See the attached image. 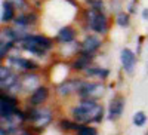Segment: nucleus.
Returning <instances> with one entry per match:
<instances>
[{"label":"nucleus","mask_w":148,"mask_h":135,"mask_svg":"<svg viewBox=\"0 0 148 135\" xmlns=\"http://www.w3.org/2000/svg\"><path fill=\"white\" fill-rule=\"evenodd\" d=\"M15 42H3V40H0V59H2V63L10 55V52L14 51V48H15Z\"/></svg>","instance_id":"6ab92c4d"},{"label":"nucleus","mask_w":148,"mask_h":135,"mask_svg":"<svg viewBox=\"0 0 148 135\" xmlns=\"http://www.w3.org/2000/svg\"><path fill=\"white\" fill-rule=\"evenodd\" d=\"M84 76L92 77V79H99V80H107L110 76V70L104 68V67H98V65H90L84 71Z\"/></svg>","instance_id":"f3484780"},{"label":"nucleus","mask_w":148,"mask_h":135,"mask_svg":"<svg viewBox=\"0 0 148 135\" xmlns=\"http://www.w3.org/2000/svg\"><path fill=\"white\" fill-rule=\"evenodd\" d=\"M86 5H88L89 8H93L96 10H99V12H105V3H104V0H84Z\"/></svg>","instance_id":"b1692460"},{"label":"nucleus","mask_w":148,"mask_h":135,"mask_svg":"<svg viewBox=\"0 0 148 135\" xmlns=\"http://www.w3.org/2000/svg\"><path fill=\"white\" fill-rule=\"evenodd\" d=\"M21 85H22V92H33L39 86H42L40 74L37 71H25L21 74Z\"/></svg>","instance_id":"9d476101"},{"label":"nucleus","mask_w":148,"mask_h":135,"mask_svg":"<svg viewBox=\"0 0 148 135\" xmlns=\"http://www.w3.org/2000/svg\"><path fill=\"white\" fill-rule=\"evenodd\" d=\"M16 110H18V98L12 94L2 92V96H0V117H2V120L10 117Z\"/></svg>","instance_id":"0eeeda50"},{"label":"nucleus","mask_w":148,"mask_h":135,"mask_svg":"<svg viewBox=\"0 0 148 135\" xmlns=\"http://www.w3.org/2000/svg\"><path fill=\"white\" fill-rule=\"evenodd\" d=\"M133 125L135 126H138V128H142L145 123H147V120H148V117H147V114L144 113V112H136L133 114Z\"/></svg>","instance_id":"4be33fe9"},{"label":"nucleus","mask_w":148,"mask_h":135,"mask_svg":"<svg viewBox=\"0 0 148 135\" xmlns=\"http://www.w3.org/2000/svg\"><path fill=\"white\" fill-rule=\"evenodd\" d=\"M76 37H77V30L73 25H70V24H65V25H62L61 28H58L53 39L58 45H65V43L74 42Z\"/></svg>","instance_id":"ddd939ff"},{"label":"nucleus","mask_w":148,"mask_h":135,"mask_svg":"<svg viewBox=\"0 0 148 135\" xmlns=\"http://www.w3.org/2000/svg\"><path fill=\"white\" fill-rule=\"evenodd\" d=\"M5 64H8L12 70H15L16 73L21 71V73H25V71H39L40 70V64L36 63L34 59H30V58H24L21 55H9L5 61Z\"/></svg>","instance_id":"20e7f679"},{"label":"nucleus","mask_w":148,"mask_h":135,"mask_svg":"<svg viewBox=\"0 0 148 135\" xmlns=\"http://www.w3.org/2000/svg\"><path fill=\"white\" fill-rule=\"evenodd\" d=\"M125 104H126V100L125 96L117 94L113 96V100L110 101V105H108V113H107V119L108 120H119L123 114V110H125Z\"/></svg>","instance_id":"6e6552de"},{"label":"nucleus","mask_w":148,"mask_h":135,"mask_svg":"<svg viewBox=\"0 0 148 135\" xmlns=\"http://www.w3.org/2000/svg\"><path fill=\"white\" fill-rule=\"evenodd\" d=\"M83 79H65L56 86V94L59 96H70L73 94H77L80 86L83 85Z\"/></svg>","instance_id":"1a4fd4ad"},{"label":"nucleus","mask_w":148,"mask_h":135,"mask_svg":"<svg viewBox=\"0 0 148 135\" xmlns=\"http://www.w3.org/2000/svg\"><path fill=\"white\" fill-rule=\"evenodd\" d=\"M15 135H31V134H28V132H19V134H18V132H16Z\"/></svg>","instance_id":"cd10ccee"},{"label":"nucleus","mask_w":148,"mask_h":135,"mask_svg":"<svg viewBox=\"0 0 148 135\" xmlns=\"http://www.w3.org/2000/svg\"><path fill=\"white\" fill-rule=\"evenodd\" d=\"M142 18L144 21H148V9H142Z\"/></svg>","instance_id":"a878e982"},{"label":"nucleus","mask_w":148,"mask_h":135,"mask_svg":"<svg viewBox=\"0 0 148 135\" xmlns=\"http://www.w3.org/2000/svg\"><path fill=\"white\" fill-rule=\"evenodd\" d=\"M39 22H40L39 14H37L34 9H31L28 12H19V14L15 17L14 22H12V25L18 27V28H24V30L33 31L34 27L39 25Z\"/></svg>","instance_id":"39448f33"},{"label":"nucleus","mask_w":148,"mask_h":135,"mask_svg":"<svg viewBox=\"0 0 148 135\" xmlns=\"http://www.w3.org/2000/svg\"><path fill=\"white\" fill-rule=\"evenodd\" d=\"M120 63L121 67L127 74H132L135 67H136V54L129 48H123L120 51Z\"/></svg>","instance_id":"4468645a"},{"label":"nucleus","mask_w":148,"mask_h":135,"mask_svg":"<svg viewBox=\"0 0 148 135\" xmlns=\"http://www.w3.org/2000/svg\"><path fill=\"white\" fill-rule=\"evenodd\" d=\"M80 126H82V123H79V122H76V120H68V119H62V120H59V128L61 129H64L65 132H68V131H74V132H77L79 129H80Z\"/></svg>","instance_id":"aec40b11"},{"label":"nucleus","mask_w":148,"mask_h":135,"mask_svg":"<svg viewBox=\"0 0 148 135\" xmlns=\"http://www.w3.org/2000/svg\"><path fill=\"white\" fill-rule=\"evenodd\" d=\"M102 39L99 34H86L84 39L80 42L82 45V52H88V54H95L102 48Z\"/></svg>","instance_id":"9b49d317"},{"label":"nucleus","mask_w":148,"mask_h":135,"mask_svg":"<svg viewBox=\"0 0 148 135\" xmlns=\"http://www.w3.org/2000/svg\"><path fill=\"white\" fill-rule=\"evenodd\" d=\"M77 135H98V129L92 125H82L77 131Z\"/></svg>","instance_id":"5701e85b"},{"label":"nucleus","mask_w":148,"mask_h":135,"mask_svg":"<svg viewBox=\"0 0 148 135\" xmlns=\"http://www.w3.org/2000/svg\"><path fill=\"white\" fill-rule=\"evenodd\" d=\"M49 98V88L42 85L36 91L31 92V95L28 96V105L31 107H40L46 103V100Z\"/></svg>","instance_id":"2eb2a0df"},{"label":"nucleus","mask_w":148,"mask_h":135,"mask_svg":"<svg viewBox=\"0 0 148 135\" xmlns=\"http://www.w3.org/2000/svg\"><path fill=\"white\" fill-rule=\"evenodd\" d=\"M71 117L82 125L101 123L104 119V107L98 100L80 98V101L71 108Z\"/></svg>","instance_id":"f257e3e1"},{"label":"nucleus","mask_w":148,"mask_h":135,"mask_svg":"<svg viewBox=\"0 0 148 135\" xmlns=\"http://www.w3.org/2000/svg\"><path fill=\"white\" fill-rule=\"evenodd\" d=\"M105 94V85L102 82H83L77 95L79 98H89V100H99Z\"/></svg>","instance_id":"423d86ee"},{"label":"nucleus","mask_w":148,"mask_h":135,"mask_svg":"<svg viewBox=\"0 0 148 135\" xmlns=\"http://www.w3.org/2000/svg\"><path fill=\"white\" fill-rule=\"evenodd\" d=\"M15 6L12 5L8 0H2V10H0V21H2V25H9L10 22H14L16 14Z\"/></svg>","instance_id":"dca6fc26"},{"label":"nucleus","mask_w":148,"mask_h":135,"mask_svg":"<svg viewBox=\"0 0 148 135\" xmlns=\"http://www.w3.org/2000/svg\"><path fill=\"white\" fill-rule=\"evenodd\" d=\"M0 135H8V131L2 126V128H0Z\"/></svg>","instance_id":"bb28decb"},{"label":"nucleus","mask_w":148,"mask_h":135,"mask_svg":"<svg viewBox=\"0 0 148 135\" xmlns=\"http://www.w3.org/2000/svg\"><path fill=\"white\" fill-rule=\"evenodd\" d=\"M8 2H10L12 5H14L18 12H28V10L34 9V8L30 5L28 0H8Z\"/></svg>","instance_id":"412c9836"},{"label":"nucleus","mask_w":148,"mask_h":135,"mask_svg":"<svg viewBox=\"0 0 148 135\" xmlns=\"http://www.w3.org/2000/svg\"><path fill=\"white\" fill-rule=\"evenodd\" d=\"M138 3V0H132V3H129V14H135V5Z\"/></svg>","instance_id":"393cba45"},{"label":"nucleus","mask_w":148,"mask_h":135,"mask_svg":"<svg viewBox=\"0 0 148 135\" xmlns=\"http://www.w3.org/2000/svg\"><path fill=\"white\" fill-rule=\"evenodd\" d=\"M82 22L84 24V28L88 31L99 36H105L110 30V21L105 12H99L89 6L82 12Z\"/></svg>","instance_id":"f03ea898"},{"label":"nucleus","mask_w":148,"mask_h":135,"mask_svg":"<svg viewBox=\"0 0 148 135\" xmlns=\"http://www.w3.org/2000/svg\"><path fill=\"white\" fill-rule=\"evenodd\" d=\"M93 59H95L93 54H88V52H82L80 51L70 63V68L74 70V71H84L88 67L92 65Z\"/></svg>","instance_id":"f8f14e48"},{"label":"nucleus","mask_w":148,"mask_h":135,"mask_svg":"<svg viewBox=\"0 0 148 135\" xmlns=\"http://www.w3.org/2000/svg\"><path fill=\"white\" fill-rule=\"evenodd\" d=\"M27 114V120H30L31 123L37 128H46L52 123L53 120V113L46 107H31L30 110L25 112Z\"/></svg>","instance_id":"7ed1b4c3"},{"label":"nucleus","mask_w":148,"mask_h":135,"mask_svg":"<svg viewBox=\"0 0 148 135\" xmlns=\"http://www.w3.org/2000/svg\"><path fill=\"white\" fill-rule=\"evenodd\" d=\"M114 22L121 28H127L130 25V14L126 10H119L114 17Z\"/></svg>","instance_id":"a211bd4d"}]
</instances>
